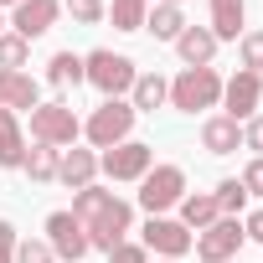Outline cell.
<instances>
[{"label":"cell","mask_w":263,"mask_h":263,"mask_svg":"<svg viewBox=\"0 0 263 263\" xmlns=\"http://www.w3.org/2000/svg\"><path fill=\"white\" fill-rule=\"evenodd\" d=\"M160 263H171V258H160Z\"/></svg>","instance_id":"39"},{"label":"cell","mask_w":263,"mask_h":263,"mask_svg":"<svg viewBox=\"0 0 263 263\" xmlns=\"http://www.w3.org/2000/svg\"><path fill=\"white\" fill-rule=\"evenodd\" d=\"M160 6H181V0H160Z\"/></svg>","instance_id":"38"},{"label":"cell","mask_w":263,"mask_h":263,"mask_svg":"<svg viewBox=\"0 0 263 263\" xmlns=\"http://www.w3.org/2000/svg\"><path fill=\"white\" fill-rule=\"evenodd\" d=\"M36 103H42V88H36L31 72H6L0 67V108L21 114V108H36Z\"/></svg>","instance_id":"14"},{"label":"cell","mask_w":263,"mask_h":263,"mask_svg":"<svg viewBox=\"0 0 263 263\" xmlns=\"http://www.w3.org/2000/svg\"><path fill=\"white\" fill-rule=\"evenodd\" d=\"M242 16H248L242 0H212V36L217 42H237L242 36Z\"/></svg>","instance_id":"20"},{"label":"cell","mask_w":263,"mask_h":263,"mask_svg":"<svg viewBox=\"0 0 263 263\" xmlns=\"http://www.w3.org/2000/svg\"><path fill=\"white\" fill-rule=\"evenodd\" d=\"M11 258H16V263H57V253L47 248V237H42V242H36V237H21Z\"/></svg>","instance_id":"29"},{"label":"cell","mask_w":263,"mask_h":263,"mask_svg":"<svg viewBox=\"0 0 263 263\" xmlns=\"http://www.w3.org/2000/svg\"><path fill=\"white\" fill-rule=\"evenodd\" d=\"M135 62H129L124 52H108V47H98V52H88L83 57V83H93L103 98H124L129 88H135Z\"/></svg>","instance_id":"2"},{"label":"cell","mask_w":263,"mask_h":263,"mask_svg":"<svg viewBox=\"0 0 263 263\" xmlns=\"http://www.w3.org/2000/svg\"><path fill=\"white\" fill-rule=\"evenodd\" d=\"M237 181H242V191H248V196H263V155H253V160L242 165V176H237Z\"/></svg>","instance_id":"30"},{"label":"cell","mask_w":263,"mask_h":263,"mask_svg":"<svg viewBox=\"0 0 263 263\" xmlns=\"http://www.w3.org/2000/svg\"><path fill=\"white\" fill-rule=\"evenodd\" d=\"M140 248H145V253H155V258L181 263V258L196 248V232H191V227H181L176 217H150V222L140 227Z\"/></svg>","instance_id":"7"},{"label":"cell","mask_w":263,"mask_h":263,"mask_svg":"<svg viewBox=\"0 0 263 263\" xmlns=\"http://www.w3.org/2000/svg\"><path fill=\"white\" fill-rule=\"evenodd\" d=\"M242 217H217L206 232H196V258L201 263H232L237 248H242Z\"/></svg>","instance_id":"9"},{"label":"cell","mask_w":263,"mask_h":263,"mask_svg":"<svg viewBox=\"0 0 263 263\" xmlns=\"http://www.w3.org/2000/svg\"><path fill=\"white\" fill-rule=\"evenodd\" d=\"M11 253H16V248H0V263H16V258H11Z\"/></svg>","instance_id":"35"},{"label":"cell","mask_w":263,"mask_h":263,"mask_svg":"<svg viewBox=\"0 0 263 263\" xmlns=\"http://www.w3.org/2000/svg\"><path fill=\"white\" fill-rule=\"evenodd\" d=\"M0 31H6V11H0Z\"/></svg>","instance_id":"37"},{"label":"cell","mask_w":263,"mask_h":263,"mask_svg":"<svg viewBox=\"0 0 263 263\" xmlns=\"http://www.w3.org/2000/svg\"><path fill=\"white\" fill-rule=\"evenodd\" d=\"M47 83H52L57 93L78 88V83H83V57H78V52H52V62H47Z\"/></svg>","instance_id":"22"},{"label":"cell","mask_w":263,"mask_h":263,"mask_svg":"<svg viewBox=\"0 0 263 263\" xmlns=\"http://www.w3.org/2000/svg\"><path fill=\"white\" fill-rule=\"evenodd\" d=\"M171 47L181 52L186 67H212V57H217V36H212V26H186Z\"/></svg>","instance_id":"15"},{"label":"cell","mask_w":263,"mask_h":263,"mask_svg":"<svg viewBox=\"0 0 263 263\" xmlns=\"http://www.w3.org/2000/svg\"><path fill=\"white\" fill-rule=\"evenodd\" d=\"M0 6H21V0H0Z\"/></svg>","instance_id":"36"},{"label":"cell","mask_w":263,"mask_h":263,"mask_svg":"<svg viewBox=\"0 0 263 263\" xmlns=\"http://www.w3.org/2000/svg\"><path fill=\"white\" fill-rule=\"evenodd\" d=\"M26 57H31V42H21L16 31H0V67H6V72H21Z\"/></svg>","instance_id":"26"},{"label":"cell","mask_w":263,"mask_h":263,"mask_svg":"<svg viewBox=\"0 0 263 263\" xmlns=\"http://www.w3.org/2000/svg\"><path fill=\"white\" fill-rule=\"evenodd\" d=\"M186 26H191V21H186V11H181V6H155V11L145 16V31H150L155 42H176Z\"/></svg>","instance_id":"21"},{"label":"cell","mask_w":263,"mask_h":263,"mask_svg":"<svg viewBox=\"0 0 263 263\" xmlns=\"http://www.w3.org/2000/svg\"><path fill=\"white\" fill-rule=\"evenodd\" d=\"M222 212H217V201H212V191H186L181 196V227H191V232H206L212 222H217Z\"/></svg>","instance_id":"19"},{"label":"cell","mask_w":263,"mask_h":263,"mask_svg":"<svg viewBox=\"0 0 263 263\" xmlns=\"http://www.w3.org/2000/svg\"><path fill=\"white\" fill-rule=\"evenodd\" d=\"M93 176H98V155H93V150H78V145H67V150L57 155V181H62L67 191H83V186H93Z\"/></svg>","instance_id":"13"},{"label":"cell","mask_w":263,"mask_h":263,"mask_svg":"<svg viewBox=\"0 0 263 263\" xmlns=\"http://www.w3.org/2000/svg\"><path fill=\"white\" fill-rule=\"evenodd\" d=\"M26 160V135H21V119L11 108H0V171H21Z\"/></svg>","instance_id":"16"},{"label":"cell","mask_w":263,"mask_h":263,"mask_svg":"<svg viewBox=\"0 0 263 263\" xmlns=\"http://www.w3.org/2000/svg\"><path fill=\"white\" fill-rule=\"evenodd\" d=\"M72 217L83 222L88 248H98V253H114L119 242H129V232H135V206L124 196H114V191H103V186L72 191Z\"/></svg>","instance_id":"1"},{"label":"cell","mask_w":263,"mask_h":263,"mask_svg":"<svg viewBox=\"0 0 263 263\" xmlns=\"http://www.w3.org/2000/svg\"><path fill=\"white\" fill-rule=\"evenodd\" d=\"M150 165H155V150H150L145 140H124V145H114V150L98 155V171H103L108 181H145Z\"/></svg>","instance_id":"8"},{"label":"cell","mask_w":263,"mask_h":263,"mask_svg":"<svg viewBox=\"0 0 263 263\" xmlns=\"http://www.w3.org/2000/svg\"><path fill=\"white\" fill-rule=\"evenodd\" d=\"M201 145H206L212 155H232V150L242 145V124H232L227 114H212V119L201 124Z\"/></svg>","instance_id":"18"},{"label":"cell","mask_w":263,"mask_h":263,"mask_svg":"<svg viewBox=\"0 0 263 263\" xmlns=\"http://www.w3.org/2000/svg\"><path fill=\"white\" fill-rule=\"evenodd\" d=\"M135 108H129V98H103L98 108H93V119L83 124V135H88V145L93 150H114V145H124L129 140V129H135Z\"/></svg>","instance_id":"3"},{"label":"cell","mask_w":263,"mask_h":263,"mask_svg":"<svg viewBox=\"0 0 263 263\" xmlns=\"http://www.w3.org/2000/svg\"><path fill=\"white\" fill-rule=\"evenodd\" d=\"M145 16H150V0H108L114 31H145Z\"/></svg>","instance_id":"23"},{"label":"cell","mask_w":263,"mask_h":263,"mask_svg":"<svg viewBox=\"0 0 263 263\" xmlns=\"http://www.w3.org/2000/svg\"><path fill=\"white\" fill-rule=\"evenodd\" d=\"M242 145H248L253 155H263V114H253V119L242 124Z\"/></svg>","instance_id":"31"},{"label":"cell","mask_w":263,"mask_h":263,"mask_svg":"<svg viewBox=\"0 0 263 263\" xmlns=\"http://www.w3.org/2000/svg\"><path fill=\"white\" fill-rule=\"evenodd\" d=\"M237 57H242V72L263 78V31H242L237 36Z\"/></svg>","instance_id":"27"},{"label":"cell","mask_w":263,"mask_h":263,"mask_svg":"<svg viewBox=\"0 0 263 263\" xmlns=\"http://www.w3.org/2000/svg\"><path fill=\"white\" fill-rule=\"evenodd\" d=\"M57 155H62V150H52V145H31L26 160H21V171H26L36 186H47V181H57Z\"/></svg>","instance_id":"24"},{"label":"cell","mask_w":263,"mask_h":263,"mask_svg":"<svg viewBox=\"0 0 263 263\" xmlns=\"http://www.w3.org/2000/svg\"><path fill=\"white\" fill-rule=\"evenodd\" d=\"M78 135H83V124H78V114H72V103H36L31 108V140L36 145H52V150H67V145H78Z\"/></svg>","instance_id":"5"},{"label":"cell","mask_w":263,"mask_h":263,"mask_svg":"<svg viewBox=\"0 0 263 263\" xmlns=\"http://www.w3.org/2000/svg\"><path fill=\"white\" fill-rule=\"evenodd\" d=\"M160 103H171V83L160 72H140L135 88H129V108H135V114H155Z\"/></svg>","instance_id":"17"},{"label":"cell","mask_w":263,"mask_h":263,"mask_svg":"<svg viewBox=\"0 0 263 263\" xmlns=\"http://www.w3.org/2000/svg\"><path fill=\"white\" fill-rule=\"evenodd\" d=\"M57 16H62V0H21V6H11V21L6 26L21 42H36V36H47L57 26Z\"/></svg>","instance_id":"12"},{"label":"cell","mask_w":263,"mask_h":263,"mask_svg":"<svg viewBox=\"0 0 263 263\" xmlns=\"http://www.w3.org/2000/svg\"><path fill=\"white\" fill-rule=\"evenodd\" d=\"M16 242H21V237H16V227H11L6 217H0V248H16Z\"/></svg>","instance_id":"34"},{"label":"cell","mask_w":263,"mask_h":263,"mask_svg":"<svg viewBox=\"0 0 263 263\" xmlns=\"http://www.w3.org/2000/svg\"><path fill=\"white\" fill-rule=\"evenodd\" d=\"M186 196V171L181 165H150V176L140 181V206L150 217H165L171 206H181Z\"/></svg>","instance_id":"6"},{"label":"cell","mask_w":263,"mask_h":263,"mask_svg":"<svg viewBox=\"0 0 263 263\" xmlns=\"http://www.w3.org/2000/svg\"><path fill=\"white\" fill-rule=\"evenodd\" d=\"M47 248L62 258V263H83L93 248H88V232H83V222L72 217V212H52L47 217Z\"/></svg>","instance_id":"11"},{"label":"cell","mask_w":263,"mask_h":263,"mask_svg":"<svg viewBox=\"0 0 263 263\" xmlns=\"http://www.w3.org/2000/svg\"><path fill=\"white\" fill-rule=\"evenodd\" d=\"M171 103L181 114H201L222 103V72L217 67H181V78L171 83Z\"/></svg>","instance_id":"4"},{"label":"cell","mask_w":263,"mask_h":263,"mask_svg":"<svg viewBox=\"0 0 263 263\" xmlns=\"http://www.w3.org/2000/svg\"><path fill=\"white\" fill-rule=\"evenodd\" d=\"M242 237H253V242H263V206L242 217Z\"/></svg>","instance_id":"33"},{"label":"cell","mask_w":263,"mask_h":263,"mask_svg":"<svg viewBox=\"0 0 263 263\" xmlns=\"http://www.w3.org/2000/svg\"><path fill=\"white\" fill-rule=\"evenodd\" d=\"M62 11H67L78 26H98V21L108 16V6H103V0H62Z\"/></svg>","instance_id":"28"},{"label":"cell","mask_w":263,"mask_h":263,"mask_svg":"<svg viewBox=\"0 0 263 263\" xmlns=\"http://www.w3.org/2000/svg\"><path fill=\"white\" fill-rule=\"evenodd\" d=\"M108 263H150V253H145L140 242H119V248L108 253Z\"/></svg>","instance_id":"32"},{"label":"cell","mask_w":263,"mask_h":263,"mask_svg":"<svg viewBox=\"0 0 263 263\" xmlns=\"http://www.w3.org/2000/svg\"><path fill=\"white\" fill-rule=\"evenodd\" d=\"M212 201H217V212H222V217H237V212L248 206V191H242V181H237V176H227V181H217Z\"/></svg>","instance_id":"25"},{"label":"cell","mask_w":263,"mask_h":263,"mask_svg":"<svg viewBox=\"0 0 263 263\" xmlns=\"http://www.w3.org/2000/svg\"><path fill=\"white\" fill-rule=\"evenodd\" d=\"M258 98H263V78L258 72H232V78H222V108H227V119L232 124H248L253 114H258Z\"/></svg>","instance_id":"10"}]
</instances>
